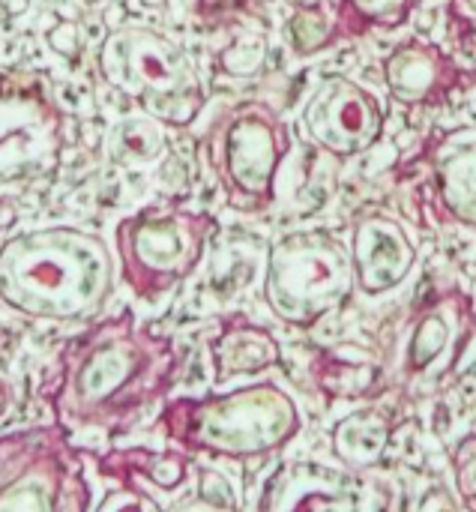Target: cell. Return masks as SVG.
<instances>
[{"instance_id":"cell-6","label":"cell","mask_w":476,"mask_h":512,"mask_svg":"<svg viewBox=\"0 0 476 512\" xmlns=\"http://www.w3.org/2000/svg\"><path fill=\"white\" fill-rule=\"evenodd\" d=\"M354 288L351 249L330 231H291L267 252L264 303L288 327L312 330L345 306Z\"/></svg>"},{"instance_id":"cell-15","label":"cell","mask_w":476,"mask_h":512,"mask_svg":"<svg viewBox=\"0 0 476 512\" xmlns=\"http://www.w3.org/2000/svg\"><path fill=\"white\" fill-rule=\"evenodd\" d=\"M456 78L450 57L429 42H405L384 60V81L396 102L426 105L441 99Z\"/></svg>"},{"instance_id":"cell-8","label":"cell","mask_w":476,"mask_h":512,"mask_svg":"<svg viewBox=\"0 0 476 512\" xmlns=\"http://www.w3.org/2000/svg\"><path fill=\"white\" fill-rule=\"evenodd\" d=\"M288 150V123L267 102L231 108L219 117L207 141V156L228 204L246 213H261L273 204L276 177Z\"/></svg>"},{"instance_id":"cell-1","label":"cell","mask_w":476,"mask_h":512,"mask_svg":"<svg viewBox=\"0 0 476 512\" xmlns=\"http://www.w3.org/2000/svg\"><path fill=\"white\" fill-rule=\"evenodd\" d=\"M180 369V348L123 312L93 324L60 351L45 399L63 429H117L165 399Z\"/></svg>"},{"instance_id":"cell-26","label":"cell","mask_w":476,"mask_h":512,"mask_svg":"<svg viewBox=\"0 0 476 512\" xmlns=\"http://www.w3.org/2000/svg\"><path fill=\"white\" fill-rule=\"evenodd\" d=\"M45 42L54 54L60 57H75L81 51V27L75 21H57L48 33Z\"/></svg>"},{"instance_id":"cell-7","label":"cell","mask_w":476,"mask_h":512,"mask_svg":"<svg viewBox=\"0 0 476 512\" xmlns=\"http://www.w3.org/2000/svg\"><path fill=\"white\" fill-rule=\"evenodd\" d=\"M81 453L60 423L0 435V512H90Z\"/></svg>"},{"instance_id":"cell-5","label":"cell","mask_w":476,"mask_h":512,"mask_svg":"<svg viewBox=\"0 0 476 512\" xmlns=\"http://www.w3.org/2000/svg\"><path fill=\"white\" fill-rule=\"evenodd\" d=\"M216 231V216L204 210H138L114 228L120 279L138 300L156 303L198 270Z\"/></svg>"},{"instance_id":"cell-31","label":"cell","mask_w":476,"mask_h":512,"mask_svg":"<svg viewBox=\"0 0 476 512\" xmlns=\"http://www.w3.org/2000/svg\"><path fill=\"white\" fill-rule=\"evenodd\" d=\"M147 3H162V0H147Z\"/></svg>"},{"instance_id":"cell-16","label":"cell","mask_w":476,"mask_h":512,"mask_svg":"<svg viewBox=\"0 0 476 512\" xmlns=\"http://www.w3.org/2000/svg\"><path fill=\"white\" fill-rule=\"evenodd\" d=\"M105 477H117L120 483L144 480L162 492H177L189 480V456L180 450H150V447H126L111 450L99 459Z\"/></svg>"},{"instance_id":"cell-14","label":"cell","mask_w":476,"mask_h":512,"mask_svg":"<svg viewBox=\"0 0 476 512\" xmlns=\"http://www.w3.org/2000/svg\"><path fill=\"white\" fill-rule=\"evenodd\" d=\"M210 366L216 384L264 375L282 366V345L267 327L243 315H234L225 318L219 333L210 339Z\"/></svg>"},{"instance_id":"cell-29","label":"cell","mask_w":476,"mask_h":512,"mask_svg":"<svg viewBox=\"0 0 476 512\" xmlns=\"http://www.w3.org/2000/svg\"><path fill=\"white\" fill-rule=\"evenodd\" d=\"M9 405H12V390H9V384L0 378V417L9 411Z\"/></svg>"},{"instance_id":"cell-25","label":"cell","mask_w":476,"mask_h":512,"mask_svg":"<svg viewBox=\"0 0 476 512\" xmlns=\"http://www.w3.org/2000/svg\"><path fill=\"white\" fill-rule=\"evenodd\" d=\"M96 512H165L159 507V501L147 492H141L135 483H123L120 489L108 492Z\"/></svg>"},{"instance_id":"cell-27","label":"cell","mask_w":476,"mask_h":512,"mask_svg":"<svg viewBox=\"0 0 476 512\" xmlns=\"http://www.w3.org/2000/svg\"><path fill=\"white\" fill-rule=\"evenodd\" d=\"M18 222V201L12 195H0V234Z\"/></svg>"},{"instance_id":"cell-12","label":"cell","mask_w":476,"mask_h":512,"mask_svg":"<svg viewBox=\"0 0 476 512\" xmlns=\"http://www.w3.org/2000/svg\"><path fill=\"white\" fill-rule=\"evenodd\" d=\"M351 264H354L357 288L366 297H381L399 288L411 276L417 264V249L408 231L396 219L375 213V216H363L354 225Z\"/></svg>"},{"instance_id":"cell-10","label":"cell","mask_w":476,"mask_h":512,"mask_svg":"<svg viewBox=\"0 0 476 512\" xmlns=\"http://www.w3.org/2000/svg\"><path fill=\"white\" fill-rule=\"evenodd\" d=\"M60 156V114L39 93L0 87V186L51 171Z\"/></svg>"},{"instance_id":"cell-4","label":"cell","mask_w":476,"mask_h":512,"mask_svg":"<svg viewBox=\"0 0 476 512\" xmlns=\"http://www.w3.org/2000/svg\"><path fill=\"white\" fill-rule=\"evenodd\" d=\"M102 81L165 126H189L204 102V81L192 57L165 33L126 24L111 30L96 54Z\"/></svg>"},{"instance_id":"cell-24","label":"cell","mask_w":476,"mask_h":512,"mask_svg":"<svg viewBox=\"0 0 476 512\" xmlns=\"http://www.w3.org/2000/svg\"><path fill=\"white\" fill-rule=\"evenodd\" d=\"M450 465H453V480H456L462 504L471 512H476V432L465 435L453 447Z\"/></svg>"},{"instance_id":"cell-23","label":"cell","mask_w":476,"mask_h":512,"mask_svg":"<svg viewBox=\"0 0 476 512\" xmlns=\"http://www.w3.org/2000/svg\"><path fill=\"white\" fill-rule=\"evenodd\" d=\"M264 60H267V42L255 33H243L237 36L222 54H219V63L228 75H237V78H249V75H258L264 69Z\"/></svg>"},{"instance_id":"cell-20","label":"cell","mask_w":476,"mask_h":512,"mask_svg":"<svg viewBox=\"0 0 476 512\" xmlns=\"http://www.w3.org/2000/svg\"><path fill=\"white\" fill-rule=\"evenodd\" d=\"M417 0H339L336 18L345 36H360L372 27H399L408 21Z\"/></svg>"},{"instance_id":"cell-13","label":"cell","mask_w":476,"mask_h":512,"mask_svg":"<svg viewBox=\"0 0 476 512\" xmlns=\"http://www.w3.org/2000/svg\"><path fill=\"white\" fill-rule=\"evenodd\" d=\"M474 333V315L465 294L453 291L438 297L414 324L408 339L405 369L414 378L432 375L444 357H459Z\"/></svg>"},{"instance_id":"cell-30","label":"cell","mask_w":476,"mask_h":512,"mask_svg":"<svg viewBox=\"0 0 476 512\" xmlns=\"http://www.w3.org/2000/svg\"><path fill=\"white\" fill-rule=\"evenodd\" d=\"M465 3H468V9L476 15V0H465Z\"/></svg>"},{"instance_id":"cell-28","label":"cell","mask_w":476,"mask_h":512,"mask_svg":"<svg viewBox=\"0 0 476 512\" xmlns=\"http://www.w3.org/2000/svg\"><path fill=\"white\" fill-rule=\"evenodd\" d=\"M30 0H0V21H15L27 12Z\"/></svg>"},{"instance_id":"cell-9","label":"cell","mask_w":476,"mask_h":512,"mask_svg":"<svg viewBox=\"0 0 476 512\" xmlns=\"http://www.w3.org/2000/svg\"><path fill=\"white\" fill-rule=\"evenodd\" d=\"M303 129L324 153L351 159L372 150L384 135V108L363 84L327 75L303 108Z\"/></svg>"},{"instance_id":"cell-11","label":"cell","mask_w":476,"mask_h":512,"mask_svg":"<svg viewBox=\"0 0 476 512\" xmlns=\"http://www.w3.org/2000/svg\"><path fill=\"white\" fill-rule=\"evenodd\" d=\"M258 512H357V486L348 471L291 459L264 480Z\"/></svg>"},{"instance_id":"cell-22","label":"cell","mask_w":476,"mask_h":512,"mask_svg":"<svg viewBox=\"0 0 476 512\" xmlns=\"http://www.w3.org/2000/svg\"><path fill=\"white\" fill-rule=\"evenodd\" d=\"M111 150L120 162H153L165 150L162 123L153 117H126L111 132Z\"/></svg>"},{"instance_id":"cell-32","label":"cell","mask_w":476,"mask_h":512,"mask_svg":"<svg viewBox=\"0 0 476 512\" xmlns=\"http://www.w3.org/2000/svg\"><path fill=\"white\" fill-rule=\"evenodd\" d=\"M87 3H96V0H87Z\"/></svg>"},{"instance_id":"cell-17","label":"cell","mask_w":476,"mask_h":512,"mask_svg":"<svg viewBox=\"0 0 476 512\" xmlns=\"http://www.w3.org/2000/svg\"><path fill=\"white\" fill-rule=\"evenodd\" d=\"M390 435H393V423L384 411H357V414H348L345 420H339L330 432V441H333V456L345 465V468H372L387 444H390Z\"/></svg>"},{"instance_id":"cell-18","label":"cell","mask_w":476,"mask_h":512,"mask_svg":"<svg viewBox=\"0 0 476 512\" xmlns=\"http://www.w3.org/2000/svg\"><path fill=\"white\" fill-rule=\"evenodd\" d=\"M312 381L327 399H366L378 387V366L348 348H327L312 360Z\"/></svg>"},{"instance_id":"cell-21","label":"cell","mask_w":476,"mask_h":512,"mask_svg":"<svg viewBox=\"0 0 476 512\" xmlns=\"http://www.w3.org/2000/svg\"><path fill=\"white\" fill-rule=\"evenodd\" d=\"M288 39L300 57H309L324 48H333L342 39V27L339 18L330 15L324 6L309 3V6H297L294 15L288 18Z\"/></svg>"},{"instance_id":"cell-2","label":"cell","mask_w":476,"mask_h":512,"mask_svg":"<svg viewBox=\"0 0 476 512\" xmlns=\"http://www.w3.org/2000/svg\"><path fill=\"white\" fill-rule=\"evenodd\" d=\"M114 291V258L102 237L54 225L0 246V303L33 321L93 318Z\"/></svg>"},{"instance_id":"cell-19","label":"cell","mask_w":476,"mask_h":512,"mask_svg":"<svg viewBox=\"0 0 476 512\" xmlns=\"http://www.w3.org/2000/svg\"><path fill=\"white\" fill-rule=\"evenodd\" d=\"M435 177L447 213L465 225H476V138L444 150L435 162Z\"/></svg>"},{"instance_id":"cell-3","label":"cell","mask_w":476,"mask_h":512,"mask_svg":"<svg viewBox=\"0 0 476 512\" xmlns=\"http://www.w3.org/2000/svg\"><path fill=\"white\" fill-rule=\"evenodd\" d=\"M159 423L165 438L183 453L231 462L273 456L303 429L294 396L273 381L171 399Z\"/></svg>"}]
</instances>
